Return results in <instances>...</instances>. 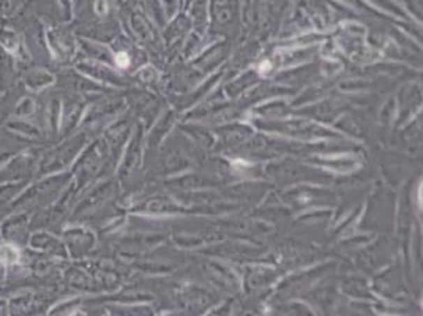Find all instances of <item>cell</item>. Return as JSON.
Listing matches in <instances>:
<instances>
[{
    "mask_svg": "<svg viewBox=\"0 0 423 316\" xmlns=\"http://www.w3.org/2000/svg\"><path fill=\"white\" fill-rule=\"evenodd\" d=\"M27 228H29L27 217L17 215L15 218H11V220L5 222V224L2 227V233L5 236V239L21 244V242H26V240L29 242Z\"/></svg>",
    "mask_w": 423,
    "mask_h": 316,
    "instance_id": "cell-1",
    "label": "cell"
},
{
    "mask_svg": "<svg viewBox=\"0 0 423 316\" xmlns=\"http://www.w3.org/2000/svg\"><path fill=\"white\" fill-rule=\"evenodd\" d=\"M22 0H0V16H11L20 8Z\"/></svg>",
    "mask_w": 423,
    "mask_h": 316,
    "instance_id": "cell-3",
    "label": "cell"
},
{
    "mask_svg": "<svg viewBox=\"0 0 423 316\" xmlns=\"http://www.w3.org/2000/svg\"><path fill=\"white\" fill-rule=\"evenodd\" d=\"M46 82H43V78H41V70H35L30 73L27 76V86L32 89H41Z\"/></svg>",
    "mask_w": 423,
    "mask_h": 316,
    "instance_id": "cell-4",
    "label": "cell"
},
{
    "mask_svg": "<svg viewBox=\"0 0 423 316\" xmlns=\"http://www.w3.org/2000/svg\"><path fill=\"white\" fill-rule=\"evenodd\" d=\"M16 261H17V250L13 245L0 247V263L13 264Z\"/></svg>",
    "mask_w": 423,
    "mask_h": 316,
    "instance_id": "cell-2",
    "label": "cell"
}]
</instances>
